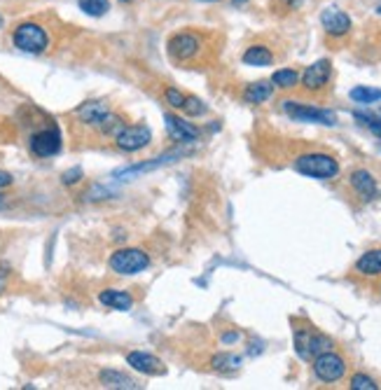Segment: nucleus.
I'll use <instances>...</instances> for the list:
<instances>
[{"label": "nucleus", "mask_w": 381, "mask_h": 390, "mask_svg": "<svg viewBox=\"0 0 381 390\" xmlns=\"http://www.w3.org/2000/svg\"><path fill=\"white\" fill-rule=\"evenodd\" d=\"M204 47H206L204 33L185 29V31H176L169 38V43H166V54H169V59L173 61V64L187 66L202 57Z\"/></svg>", "instance_id": "nucleus-1"}, {"label": "nucleus", "mask_w": 381, "mask_h": 390, "mask_svg": "<svg viewBox=\"0 0 381 390\" xmlns=\"http://www.w3.org/2000/svg\"><path fill=\"white\" fill-rule=\"evenodd\" d=\"M293 169L307 178L330 180L339 176V162L328 152H304L297 155L293 162Z\"/></svg>", "instance_id": "nucleus-2"}, {"label": "nucleus", "mask_w": 381, "mask_h": 390, "mask_svg": "<svg viewBox=\"0 0 381 390\" xmlns=\"http://www.w3.org/2000/svg\"><path fill=\"white\" fill-rule=\"evenodd\" d=\"M12 45L24 54H43L50 47V33L38 22H22L12 31Z\"/></svg>", "instance_id": "nucleus-3"}, {"label": "nucleus", "mask_w": 381, "mask_h": 390, "mask_svg": "<svg viewBox=\"0 0 381 390\" xmlns=\"http://www.w3.org/2000/svg\"><path fill=\"white\" fill-rule=\"evenodd\" d=\"M152 257L145 248H117L108 260L110 271L120 276H136L150 267Z\"/></svg>", "instance_id": "nucleus-4"}, {"label": "nucleus", "mask_w": 381, "mask_h": 390, "mask_svg": "<svg viewBox=\"0 0 381 390\" xmlns=\"http://www.w3.org/2000/svg\"><path fill=\"white\" fill-rule=\"evenodd\" d=\"M61 145H64V138H61V131L54 122L36 129L29 136V152L38 159L57 157L61 152Z\"/></svg>", "instance_id": "nucleus-5"}, {"label": "nucleus", "mask_w": 381, "mask_h": 390, "mask_svg": "<svg viewBox=\"0 0 381 390\" xmlns=\"http://www.w3.org/2000/svg\"><path fill=\"white\" fill-rule=\"evenodd\" d=\"M283 113L295 122H307V124H325V127H335L337 115L332 110L309 106V103L300 101H283Z\"/></svg>", "instance_id": "nucleus-6"}, {"label": "nucleus", "mask_w": 381, "mask_h": 390, "mask_svg": "<svg viewBox=\"0 0 381 390\" xmlns=\"http://www.w3.org/2000/svg\"><path fill=\"white\" fill-rule=\"evenodd\" d=\"M314 374L318 381L323 383H335L344 379L346 374V360L335 351H325L314 358Z\"/></svg>", "instance_id": "nucleus-7"}, {"label": "nucleus", "mask_w": 381, "mask_h": 390, "mask_svg": "<svg viewBox=\"0 0 381 390\" xmlns=\"http://www.w3.org/2000/svg\"><path fill=\"white\" fill-rule=\"evenodd\" d=\"M152 141V134L145 124H127L120 134L113 138V145L120 152H138L148 148Z\"/></svg>", "instance_id": "nucleus-8"}, {"label": "nucleus", "mask_w": 381, "mask_h": 390, "mask_svg": "<svg viewBox=\"0 0 381 390\" xmlns=\"http://www.w3.org/2000/svg\"><path fill=\"white\" fill-rule=\"evenodd\" d=\"M330 80H332V64H330V59H321V61H316V64H311L307 71L302 73L300 87L307 94H321V92H325V89H328Z\"/></svg>", "instance_id": "nucleus-9"}, {"label": "nucleus", "mask_w": 381, "mask_h": 390, "mask_svg": "<svg viewBox=\"0 0 381 390\" xmlns=\"http://www.w3.org/2000/svg\"><path fill=\"white\" fill-rule=\"evenodd\" d=\"M164 122H166V134L176 143H197L202 138L199 127H195L192 122H187L185 117H180L176 113H164Z\"/></svg>", "instance_id": "nucleus-10"}, {"label": "nucleus", "mask_w": 381, "mask_h": 390, "mask_svg": "<svg viewBox=\"0 0 381 390\" xmlns=\"http://www.w3.org/2000/svg\"><path fill=\"white\" fill-rule=\"evenodd\" d=\"M321 26L330 38H346L353 29L351 17L339 8H325L321 12Z\"/></svg>", "instance_id": "nucleus-11"}, {"label": "nucleus", "mask_w": 381, "mask_h": 390, "mask_svg": "<svg viewBox=\"0 0 381 390\" xmlns=\"http://www.w3.org/2000/svg\"><path fill=\"white\" fill-rule=\"evenodd\" d=\"M127 365L136 372H141L145 376H162L166 374V365L157 355L145 353V351H129L127 353Z\"/></svg>", "instance_id": "nucleus-12"}, {"label": "nucleus", "mask_w": 381, "mask_h": 390, "mask_svg": "<svg viewBox=\"0 0 381 390\" xmlns=\"http://www.w3.org/2000/svg\"><path fill=\"white\" fill-rule=\"evenodd\" d=\"M110 113V103L108 101H85L82 106H78L73 110V117L85 127H96L103 117Z\"/></svg>", "instance_id": "nucleus-13"}, {"label": "nucleus", "mask_w": 381, "mask_h": 390, "mask_svg": "<svg viewBox=\"0 0 381 390\" xmlns=\"http://www.w3.org/2000/svg\"><path fill=\"white\" fill-rule=\"evenodd\" d=\"M349 185L351 190L358 194L360 201H372L374 197H377V180H374V176L370 171L365 169H356L349 176Z\"/></svg>", "instance_id": "nucleus-14"}, {"label": "nucleus", "mask_w": 381, "mask_h": 390, "mask_svg": "<svg viewBox=\"0 0 381 390\" xmlns=\"http://www.w3.org/2000/svg\"><path fill=\"white\" fill-rule=\"evenodd\" d=\"M99 302L106 306V309H113V311H131L134 309V304H136V299L127 290L108 288V290L99 292Z\"/></svg>", "instance_id": "nucleus-15"}, {"label": "nucleus", "mask_w": 381, "mask_h": 390, "mask_svg": "<svg viewBox=\"0 0 381 390\" xmlns=\"http://www.w3.org/2000/svg\"><path fill=\"white\" fill-rule=\"evenodd\" d=\"M246 66H253V68H265V66H272L274 64V52L269 50L267 45L262 43H255V45H248L244 57H241Z\"/></svg>", "instance_id": "nucleus-16"}, {"label": "nucleus", "mask_w": 381, "mask_h": 390, "mask_svg": "<svg viewBox=\"0 0 381 390\" xmlns=\"http://www.w3.org/2000/svg\"><path fill=\"white\" fill-rule=\"evenodd\" d=\"M176 157H180L178 152H169V155L155 157V159H150V162H141V164L129 166V169L117 171L115 176H122V178H134V176H138V173H148V171H155V169H159V166H166V164L176 162Z\"/></svg>", "instance_id": "nucleus-17"}, {"label": "nucleus", "mask_w": 381, "mask_h": 390, "mask_svg": "<svg viewBox=\"0 0 381 390\" xmlns=\"http://www.w3.org/2000/svg\"><path fill=\"white\" fill-rule=\"evenodd\" d=\"M356 271L358 276H367V278H377L381 276V248L367 250V253L360 255V260L356 262Z\"/></svg>", "instance_id": "nucleus-18"}, {"label": "nucleus", "mask_w": 381, "mask_h": 390, "mask_svg": "<svg viewBox=\"0 0 381 390\" xmlns=\"http://www.w3.org/2000/svg\"><path fill=\"white\" fill-rule=\"evenodd\" d=\"M99 381L103 388H120V390H136L141 388V383H136L129 374L117 372V369H103L99 374Z\"/></svg>", "instance_id": "nucleus-19"}, {"label": "nucleus", "mask_w": 381, "mask_h": 390, "mask_svg": "<svg viewBox=\"0 0 381 390\" xmlns=\"http://www.w3.org/2000/svg\"><path fill=\"white\" fill-rule=\"evenodd\" d=\"M244 101L246 103H251V106H260V103H265L269 101L274 96V85H272V80H260V82H251L246 89H244Z\"/></svg>", "instance_id": "nucleus-20"}, {"label": "nucleus", "mask_w": 381, "mask_h": 390, "mask_svg": "<svg viewBox=\"0 0 381 390\" xmlns=\"http://www.w3.org/2000/svg\"><path fill=\"white\" fill-rule=\"evenodd\" d=\"M127 127V120H124L122 115H117V113H113V110H110V113L103 117V120L96 124L94 127V131L96 134H99L101 138H110V141H113V138L120 134V131Z\"/></svg>", "instance_id": "nucleus-21"}, {"label": "nucleus", "mask_w": 381, "mask_h": 390, "mask_svg": "<svg viewBox=\"0 0 381 390\" xmlns=\"http://www.w3.org/2000/svg\"><path fill=\"white\" fill-rule=\"evenodd\" d=\"M244 365V358L237 353H218V355H213L211 358V369L213 372H220V374H232V372H237V369Z\"/></svg>", "instance_id": "nucleus-22"}, {"label": "nucleus", "mask_w": 381, "mask_h": 390, "mask_svg": "<svg viewBox=\"0 0 381 390\" xmlns=\"http://www.w3.org/2000/svg\"><path fill=\"white\" fill-rule=\"evenodd\" d=\"M272 85L276 89H283V92H290V89L300 87V73L295 68H281L272 75Z\"/></svg>", "instance_id": "nucleus-23"}, {"label": "nucleus", "mask_w": 381, "mask_h": 390, "mask_svg": "<svg viewBox=\"0 0 381 390\" xmlns=\"http://www.w3.org/2000/svg\"><path fill=\"white\" fill-rule=\"evenodd\" d=\"M351 101L356 103H363V106H370V103H377L381 101V89H374V87H353L351 92Z\"/></svg>", "instance_id": "nucleus-24"}, {"label": "nucleus", "mask_w": 381, "mask_h": 390, "mask_svg": "<svg viewBox=\"0 0 381 390\" xmlns=\"http://www.w3.org/2000/svg\"><path fill=\"white\" fill-rule=\"evenodd\" d=\"M78 8L89 17H103L108 15L110 3L108 0H78Z\"/></svg>", "instance_id": "nucleus-25"}, {"label": "nucleus", "mask_w": 381, "mask_h": 390, "mask_svg": "<svg viewBox=\"0 0 381 390\" xmlns=\"http://www.w3.org/2000/svg\"><path fill=\"white\" fill-rule=\"evenodd\" d=\"M206 110H209V108H206V103L202 99L187 94V99L183 103V108H180V113H185L187 117H202V115H206Z\"/></svg>", "instance_id": "nucleus-26"}, {"label": "nucleus", "mask_w": 381, "mask_h": 390, "mask_svg": "<svg viewBox=\"0 0 381 390\" xmlns=\"http://www.w3.org/2000/svg\"><path fill=\"white\" fill-rule=\"evenodd\" d=\"M162 96H164V103H166V106L173 108V110H180V108H183V103H185V99H187V94H183L178 87H171V85L164 87Z\"/></svg>", "instance_id": "nucleus-27"}, {"label": "nucleus", "mask_w": 381, "mask_h": 390, "mask_svg": "<svg viewBox=\"0 0 381 390\" xmlns=\"http://www.w3.org/2000/svg\"><path fill=\"white\" fill-rule=\"evenodd\" d=\"M353 117H356V120H358L360 124H363V127L370 129L374 136H379V138H381V117L370 115V113H356Z\"/></svg>", "instance_id": "nucleus-28"}, {"label": "nucleus", "mask_w": 381, "mask_h": 390, "mask_svg": "<svg viewBox=\"0 0 381 390\" xmlns=\"http://www.w3.org/2000/svg\"><path fill=\"white\" fill-rule=\"evenodd\" d=\"M349 386H351L353 390H377L379 383L374 381L372 376H367V374H353Z\"/></svg>", "instance_id": "nucleus-29"}, {"label": "nucleus", "mask_w": 381, "mask_h": 390, "mask_svg": "<svg viewBox=\"0 0 381 390\" xmlns=\"http://www.w3.org/2000/svg\"><path fill=\"white\" fill-rule=\"evenodd\" d=\"M80 180H82V169H80V166H75V169L66 171L64 176H61V183L68 185V187L75 185V183H80Z\"/></svg>", "instance_id": "nucleus-30"}, {"label": "nucleus", "mask_w": 381, "mask_h": 390, "mask_svg": "<svg viewBox=\"0 0 381 390\" xmlns=\"http://www.w3.org/2000/svg\"><path fill=\"white\" fill-rule=\"evenodd\" d=\"M304 5V0H276V8L283 12H295Z\"/></svg>", "instance_id": "nucleus-31"}, {"label": "nucleus", "mask_w": 381, "mask_h": 390, "mask_svg": "<svg viewBox=\"0 0 381 390\" xmlns=\"http://www.w3.org/2000/svg\"><path fill=\"white\" fill-rule=\"evenodd\" d=\"M12 183H15V178H12L8 171H0V190H3V187H10Z\"/></svg>", "instance_id": "nucleus-32"}, {"label": "nucleus", "mask_w": 381, "mask_h": 390, "mask_svg": "<svg viewBox=\"0 0 381 390\" xmlns=\"http://www.w3.org/2000/svg\"><path fill=\"white\" fill-rule=\"evenodd\" d=\"M239 337H241L239 332H230V334H225L223 341H225V344H234V341H239Z\"/></svg>", "instance_id": "nucleus-33"}, {"label": "nucleus", "mask_w": 381, "mask_h": 390, "mask_svg": "<svg viewBox=\"0 0 381 390\" xmlns=\"http://www.w3.org/2000/svg\"><path fill=\"white\" fill-rule=\"evenodd\" d=\"M232 3H237V5H244V3H248V0H232Z\"/></svg>", "instance_id": "nucleus-34"}, {"label": "nucleus", "mask_w": 381, "mask_h": 390, "mask_svg": "<svg viewBox=\"0 0 381 390\" xmlns=\"http://www.w3.org/2000/svg\"><path fill=\"white\" fill-rule=\"evenodd\" d=\"M120 3H124V5H131V3H136V0H120Z\"/></svg>", "instance_id": "nucleus-35"}, {"label": "nucleus", "mask_w": 381, "mask_h": 390, "mask_svg": "<svg viewBox=\"0 0 381 390\" xmlns=\"http://www.w3.org/2000/svg\"><path fill=\"white\" fill-rule=\"evenodd\" d=\"M3 26H5V17L0 15V29H3Z\"/></svg>", "instance_id": "nucleus-36"}, {"label": "nucleus", "mask_w": 381, "mask_h": 390, "mask_svg": "<svg viewBox=\"0 0 381 390\" xmlns=\"http://www.w3.org/2000/svg\"><path fill=\"white\" fill-rule=\"evenodd\" d=\"M199 3H218V0H199Z\"/></svg>", "instance_id": "nucleus-37"}, {"label": "nucleus", "mask_w": 381, "mask_h": 390, "mask_svg": "<svg viewBox=\"0 0 381 390\" xmlns=\"http://www.w3.org/2000/svg\"><path fill=\"white\" fill-rule=\"evenodd\" d=\"M377 12H379V15H381V5H379V8H377Z\"/></svg>", "instance_id": "nucleus-38"}, {"label": "nucleus", "mask_w": 381, "mask_h": 390, "mask_svg": "<svg viewBox=\"0 0 381 390\" xmlns=\"http://www.w3.org/2000/svg\"><path fill=\"white\" fill-rule=\"evenodd\" d=\"M0 204H3V197H0Z\"/></svg>", "instance_id": "nucleus-39"}]
</instances>
